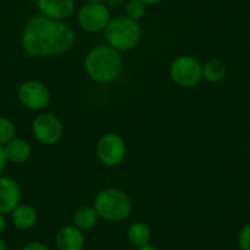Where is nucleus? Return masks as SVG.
Wrapping results in <instances>:
<instances>
[{
	"label": "nucleus",
	"mask_w": 250,
	"mask_h": 250,
	"mask_svg": "<svg viewBox=\"0 0 250 250\" xmlns=\"http://www.w3.org/2000/svg\"><path fill=\"white\" fill-rule=\"evenodd\" d=\"M75 42L76 35L70 26L41 14L28 19L21 35L23 49L33 58L62 54L70 50Z\"/></svg>",
	"instance_id": "f257e3e1"
},
{
	"label": "nucleus",
	"mask_w": 250,
	"mask_h": 250,
	"mask_svg": "<svg viewBox=\"0 0 250 250\" xmlns=\"http://www.w3.org/2000/svg\"><path fill=\"white\" fill-rule=\"evenodd\" d=\"M83 68L91 80L98 83H113L123 70L122 54L108 44L96 45L85 57Z\"/></svg>",
	"instance_id": "f03ea898"
},
{
	"label": "nucleus",
	"mask_w": 250,
	"mask_h": 250,
	"mask_svg": "<svg viewBox=\"0 0 250 250\" xmlns=\"http://www.w3.org/2000/svg\"><path fill=\"white\" fill-rule=\"evenodd\" d=\"M93 208L100 218L108 222H123L133 211V201L130 196L118 188H105L98 191L93 200Z\"/></svg>",
	"instance_id": "7ed1b4c3"
},
{
	"label": "nucleus",
	"mask_w": 250,
	"mask_h": 250,
	"mask_svg": "<svg viewBox=\"0 0 250 250\" xmlns=\"http://www.w3.org/2000/svg\"><path fill=\"white\" fill-rule=\"evenodd\" d=\"M108 45L118 52H129L140 43L141 27L138 21L131 20L128 16H117L110 19L104 30Z\"/></svg>",
	"instance_id": "20e7f679"
},
{
	"label": "nucleus",
	"mask_w": 250,
	"mask_h": 250,
	"mask_svg": "<svg viewBox=\"0 0 250 250\" xmlns=\"http://www.w3.org/2000/svg\"><path fill=\"white\" fill-rule=\"evenodd\" d=\"M169 76L180 87L191 88L203 80V64L193 55H179L170 64Z\"/></svg>",
	"instance_id": "39448f33"
},
{
	"label": "nucleus",
	"mask_w": 250,
	"mask_h": 250,
	"mask_svg": "<svg viewBox=\"0 0 250 250\" xmlns=\"http://www.w3.org/2000/svg\"><path fill=\"white\" fill-rule=\"evenodd\" d=\"M96 155L105 167H117L126 155V144L117 133H105L96 145Z\"/></svg>",
	"instance_id": "423d86ee"
},
{
	"label": "nucleus",
	"mask_w": 250,
	"mask_h": 250,
	"mask_svg": "<svg viewBox=\"0 0 250 250\" xmlns=\"http://www.w3.org/2000/svg\"><path fill=\"white\" fill-rule=\"evenodd\" d=\"M110 19L109 8L103 3H86L78 11L79 25L90 33L104 31Z\"/></svg>",
	"instance_id": "0eeeda50"
},
{
	"label": "nucleus",
	"mask_w": 250,
	"mask_h": 250,
	"mask_svg": "<svg viewBox=\"0 0 250 250\" xmlns=\"http://www.w3.org/2000/svg\"><path fill=\"white\" fill-rule=\"evenodd\" d=\"M21 104L30 110H43L50 102V92L47 86L38 80H27L21 83L18 91Z\"/></svg>",
	"instance_id": "6e6552de"
},
{
	"label": "nucleus",
	"mask_w": 250,
	"mask_h": 250,
	"mask_svg": "<svg viewBox=\"0 0 250 250\" xmlns=\"http://www.w3.org/2000/svg\"><path fill=\"white\" fill-rule=\"evenodd\" d=\"M32 134L38 143L43 145H54L62 136V124L53 113H42L32 123Z\"/></svg>",
	"instance_id": "1a4fd4ad"
},
{
	"label": "nucleus",
	"mask_w": 250,
	"mask_h": 250,
	"mask_svg": "<svg viewBox=\"0 0 250 250\" xmlns=\"http://www.w3.org/2000/svg\"><path fill=\"white\" fill-rule=\"evenodd\" d=\"M21 189L15 179L0 175V212L6 215L20 204Z\"/></svg>",
	"instance_id": "9d476101"
},
{
	"label": "nucleus",
	"mask_w": 250,
	"mask_h": 250,
	"mask_svg": "<svg viewBox=\"0 0 250 250\" xmlns=\"http://www.w3.org/2000/svg\"><path fill=\"white\" fill-rule=\"evenodd\" d=\"M41 15L57 21H64L75 11V0H38Z\"/></svg>",
	"instance_id": "9b49d317"
},
{
	"label": "nucleus",
	"mask_w": 250,
	"mask_h": 250,
	"mask_svg": "<svg viewBox=\"0 0 250 250\" xmlns=\"http://www.w3.org/2000/svg\"><path fill=\"white\" fill-rule=\"evenodd\" d=\"M58 250H83L85 248V235L74 225L64 226L55 235Z\"/></svg>",
	"instance_id": "f8f14e48"
},
{
	"label": "nucleus",
	"mask_w": 250,
	"mask_h": 250,
	"mask_svg": "<svg viewBox=\"0 0 250 250\" xmlns=\"http://www.w3.org/2000/svg\"><path fill=\"white\" fill-rule=\"evenodd\" d=\"M4 151H5L8 162L15 163V165L26 162V161L30 160L31 155H32V147L28 144V141L21 138H14L13 140L5 144Z\"/></svg>",
	"instance_id": "ddd939ff"
},
{
	"label": "nucleus",
	"mask_w": 250,
	"mask_h": 250,
	"mask_svg": "<svg viewBox=\"0 0 250 250\" xmlns=\"http://www.w3.org/2000/svg\"><path fill=\"white\" fill-rule=\"evenodd\" d=\"M38 215L35 208L28 204H19L13 211H11V221L14 226L19 229L28 230L33 228L37 223Z\"/></svg>",
	"instance_id": "4468645a"
},
{
	"label": "nucleus",
	"mask_w": 250,
	"mask_h": 250,
	"mask_svg": "<svg viewBox=\"0 0 250 250\" xmlns=\"http://www.w3.org/2000/svg\"><path fill=\"white\" fill-rule=\"evenodd\" d=\"M100 216L93 206H81L74 212L73 225L83 232L91 230L98 223Z\"/></svg>",
	"instance_id": "2eb2a0df"
},
{
	"label": "nucleus",
	"mask_w": 250,
	"mask_h": 250,
	"mask_svg": "<svg viewBox=\"0 0 250 250\" xmlns=\"http://www.w3.org/2000/svg\"><path fill=\"white\" fill-rule=\"evenodd\" d=\"M226 74H227V66H226L225 62L218 58H212L203 65V79H205L210 83L222 81Z\"/></svg>",
	"instance_id": "dca6fc26"
},
{
	"label": "nucleus",
	"mask_w": 250,
	"mask_h": 250,
	"mask_svg": "<svg viewBox=\"0 0 250 250\" xmlns=\"http://www.w3.org/2000/svg\"><path fill=\"white\" fill-rule=\"evenodd\" d=\"M128 239L136 248H141L150 244V227L145 222H141V221H136V222L131 223L128 228Z\"/></svg>",
	"instance_id": "f3484780"
},
{
	"label": "nucleus",
	"mask_w": 250,
	"mask_h": 250,
	"mask_svg": "<svg viewBox=\"0 0 250 250\" xmlns=\"http://www.w3.org/2000/svg\"><path fill=\"white\" fill-rule=\"evenodd\" d=\"M16 126L11 119L0 117V145H5L15 138Z\"/></svg>",
	"instance_id": "a211bd4d"
},
{
	"label": "nucleus",
	"mask_w": 250,
	"mask_h": 250,
	"mask_svg": "<svg viewBox=\"0 0 250 250\" xmlns=\"http://www.w3.org/2000/svg\"><path fill=\"white\" fill-rule=\"evenodd\" d=\"M146 6L141 0H129L125 5V16L131 20H140L146 14Z\"/></svg>",
	"instance_id": "6ab92c4d"
},
{
	"label": "nucleus",
	"mask_w": 250,
	"mask_h": 250,
	"mask_svg": "<svg viewBox=\"0 0 250 250\" xmlns=\"http://www.w3.org/2000/svg\"><path fill=\"white\" fill-rule=\"evenodd\" d=\"M238 247L240 250H250V223L245 225L238 233Z\"/></svg>",
	"instance_id": "aec40b11"
},
{
	"label": "nucleus",
	"mask_w": 250,
	"mask_h": 250,
	"mask_svg": "<svg viewBox=\"0 0 250 250\" xmlns=\"http://www.w3.org/2000/svg\"><path fill=\"white\" fill-rule=\"evenodd\" d=\"M22 250H49L47 245L41 242H30L22 248Z\"/></svg>",
	"instance_id": "412c9836"
},
{
	"label": "nucleus",
	"mask_w": 250,
	"mask_h": 250,
	"mask_svg": "<svg viewBox=\"0 0 250 250\" xmlns=\"http://www.w3.org/2000/svg\"><path fill=\"white\" fill-rule=\"evenodd\" d=\"M6 165H8V160H6L4 146L0 145V175L3 174V172L5 170Z\"/></svg>",
	"instance_id": "4be33fe9"
},
{
	"label": "nucleus",
	"mask_w": 250,
	"mask_h": 250,
	"mask_svg": "<svg viewBox=\"0 0 250 250\" xmlns=\"http://www.w3.org/2000/svg\"><path fill=\"white\" fill-rule=\"evenodd\" d=\"M104 3L108 8L117 9V8H120V6L124 4V0H104Z\"/></svg>",
	"instance_id": "5701e85b"
},
{
	"label": "nucleus",
	"mask_w": 250,
	"mask_h": 250,
	"mask_svg": "<svg viewBox=\"0 0 250 250\" xmlns=\"http://www.w3.org/2000/svg\"><path fill=\"white\" fill-rule=\"evenodd\" d=\"M5 228H6V217L4 213L0 212V234L4 232Z\"/></svg>",
	"instance_id": "b1692460"
},
{
	"label": "nucleus",
	"mask_w": 250,
	"mask_h": 250,
	"mask_svg": "<svg viewBox=\"0 0 250 250\" xmlns=\"http://www.w3.org/2000/svg\"><path fill=\"white\" fill-rule=\"evenodd\" d=\"M138 250H160V249H158L157 247H155V245L147 244V245H145V247L138 248Z\"/></svg>",
	"instance_id": "393cba45"
},
{
	"label": "nucleus",
	"mask_w": 250,
	"mask_h": 250,
	"mask_svg": "<svg viewBox=\"0 0 250 250\" xmlns=\"http://www.w3.org/2000/svg\"><path fill=\"white\" fill-rule=\"evenodd\" d=\"M145 5H155V4H158L162 0H141Z\"/></svg>",
	"instance_id": "a878e982"
},
{
	"label": "nucleus",
	"mask_w": 250,
	"mask_h": 250,
	"mask_svg": "<svg viewBox=\"0 0 250 250\" xmlns=\"http://www.w3.org/2000/svg\"><path fill=\"white\" fill-rule=\"evenodd\" d=\"M0 250H8L6 249V243L3 238H0Z\"/></svg>",
	"instance_id": "bb28decb"
},
{
	"label": "nucleus",
	"mask_w": 250,
	"mask_h": 250,
	"mask_svg": "<svg viewBox=\"0 0 250 250\" xmlns=\"http://www.w3.org/2000/svg\"><path fill=\"white\" fill-rule=\"evenodd\" d=\"M88 3H104V0H87Z\"/></svg>",
	"instance_id": "cd10ccee"
},
{
	"label": "nucleus",
	"mask_w": 250,
	"mask_h": 250,
	"mask_svg": "<svg viewBox=\"0 0 250 250\" xmlns=\"http://www.w3.org/2000/svg\"><path fill=\"white\" fill-rule=\"evenodd\" d=\"M27 1H30V3H37L38 0H27Z\"/></svg>",
	"instance_id": "c85d7f7f"
}]
</instances>
